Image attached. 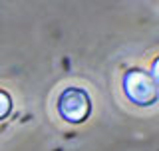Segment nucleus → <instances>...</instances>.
I'll use <instances>...</instances> for the list:
<instances>
[{
  "label": "nucleus",
  "instance_id": "nucleus-1",
  "mask_svg": "<svg viewBox=\"0 0 159 151\" xmlns=\"http://www.w3.org/2000/svg\"><path fill=\"white\" fill-rule=\"evenodd\" d=\"M125 94L137 105H151L157 99V84L155 78L139 68H133L125 74Z\"/></svg>",
  "mask_w": 159,
  "mask_h": 151
},
{
  "label": "nucleus",
  "instance_id": "nucleus-2",
  "mask_svg": "<svg viewBox=\"0 0 159 151\" xmlns=\"http://www.w3.org/2000/svg\"><path fill=\"white\" fill-rule=\"evenodd\" d=\"M58 112L70 123H82L88 119L92 112L89 95L82 88H68L64 89L58 99Z\"/></svg>",
  "mask_w": 159,
  "mask_h": 151
},
{
  "label": "nucleus",
  "instance_id": "nucleus-3",
  "mask_svg": "<svg viewBox=\"0 0 159 151\" xmlns=\"http://www.w3.org/2000/svg\"><path fill=\"white\" fill-rule=\"evenodd\" d=\"M12 109V99L6 92H0V119H4Z\"/></svg>",
  "mask_w": 159,
  "mask_h": 151
}]
</instances>
